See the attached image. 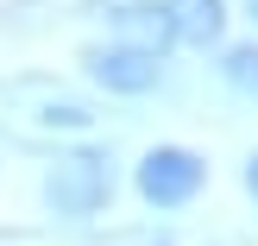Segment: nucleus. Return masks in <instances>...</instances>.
<instances>
[{"label":"nucleus","mask_w":258,"mask_h":246,"mask_svg":"<svg viewBox=\"0 0 258 246\" xmlns=\"http://www.w3.org/2000/svg\"><path fill=\"white\" fill-rule=\"evenodd\" d=\"M95 120L82 95L57 88L50 76H13L0 82V126H13L19 139H57V133H82Z\"/></svg>","instance_id":"f257e3e1"},{"label":"nucleus","mask_w":258,"mask_h":246,"mask_svg":"<svg viewBox=\"0 0 258 246\" xmlns=\"http://www.w3.org/2000/svg\"><path fill=\"white\" fill-rule=\"evenodd\" d=\"M107 196H113V152L82 145V152H63L44 171V209L63 221H88Z\"/></svg>","instance_id":"f03ea898"},{"label":"nucleus","mask_w":258,"mask_h":246,"mask_svg":"<svg viewBox=\"0 0 258 246\" xmlns=\"http://www.w3.org/2000/svg\"><path fill=\"white\" fill-rule=\"evenodd\" d=\"M82 70L95 76L107 95H151V88L164 82V57L158 51H139V44H88Z\"/></svg>","instance_id":"7ed1b4c3"},{"label":"nucleus","mask_w":258,"mask_h":246,"mask_svg":"<svg viewBox=\"0 0 258 246\" xmlns=\"http://www.w3.org/2000/svg\"><path fill=\"white\" fill-rule=\"evenodd\" d=\"M202 177H208V171H202L196 152L158 145V152H145V164H139V196L158 202V209H183V202L202 189Z\"/></svg>","instance_id":"20e7f679"},{"label":"nucleus","mask_w":258,"mask_h":246,"mask_svg":"<svg viewBox=\"0 0 258 246\" xmlns=\"http://www.w3.org/2000/svg\"><path fill=\"white\" fill-rule=\"evenodd\" d=\"M158 7H164V25H170V44H189V51L221 44V25H227L221 0H158Z\"/></svg>","instance_id":"39448f33"},{"label":"nucleus","mask_w":258,"mask_h":246,"mask_svg":"<svg viewBox=\"0 0 258 246\" xmlns=\"http://www.w3.org/2000/svg\"><path fill=\"white\" fill-rule=\"evenodd\" d=\"M107 19H113V32H120V44H139V51H158V57H164L170 25H164V7H158V0H120Z\"/></svg>","instance_id":"423d86ee"},{"label":"nucleus","mask_w":258,"mask_h":246,"mask_svg":"<svg viewBox=\"0 0 258 246\" xmlns=\"http://www.w3.org/2000/svg\"><path fill=\"white\" fill-rule=\"evenodd\" d=\"M221 82L233 88V95H246V101H258V44H233L221 57Z\"/></svg>","instance_id":"0eeeda50"},{"label":"nucleus","mask_w":258,"mask_h":246,"mask_svg":"<svg viewBox=\"0 0 258 246\" xmlns=\"http://www.w3.org/2000/svg\"><path fill=\"white\" fill-rule=\"evenodd\" d=\"M246 189H252V202H258V152L246 158Z\"/></svg>","instance_id":"6e6552de"},{"label":"nucleus","mask_w":258,"mask_h":246,"mask_svg":"<svg viewBox=\"0 0 258 246\" xmlns=\"http://www.w3.org/2000/svg\"><path fill=\"white\" fill-rule=\"evenodd\" d=\"M246 7H252V19H258V0H246Z\"/></svg>","instance_id":"1a4fd4ad"}]
</instances>
